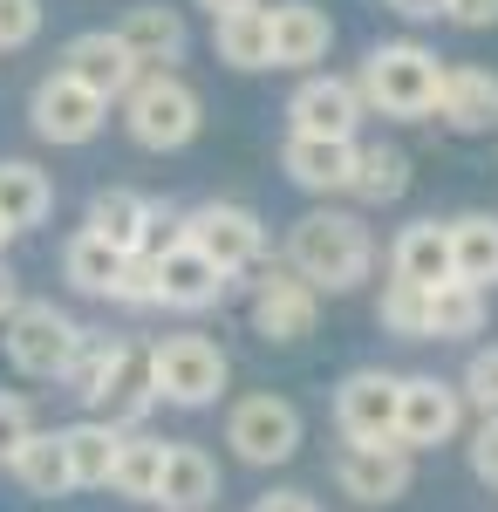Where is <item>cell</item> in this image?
<instances>
[{
	"label": "cell",
	"instance_id": "cell-44",
	"mask_svg": "<svg viewBox=\"0 0 498 512\" xmlns=\"http://www.w3.org/2000/svg\"><path fill=\"white\" fill-rule=\"evenodd\" d=\"M198 7H205V14L219 21V14H239V7H260V0H198Z\"/></svg>",
	"mask_w": 498,
	"mask_h": 512
},
{
	"label": "cell",
	"instance_id": "cell-45",
	"mask_svg": "<svg viewBox=\"0 0 498 512\" xmlns=\"http://www.w3.org/2000/svg\"><path fill=\"white\" fill-rule=\"evenodd\" d=\"M7 239H14V233H7V226H0V253H7Z\"/></svg>",
	"mask_w": 498,
	"mask_h": 512
},
{
	"label": "cell",
	"instance_id": "cell-13",
	"mask_svg": "<svg viewBox=\"0 0 498 512\" xmlns=\"http://www.w3.org/2000/svg\"><path fill=\"white\" fill-rule=\"evenodd\" d=\"M110 35L123 41V55H130L144 76H178V62L192 55V28H185V14H178V7H164V0L130 7Z\"/></svg>",
	"mask_w": 498,
	"mask_h": 512
},
{
	"label": "cell",
	"instance_id": "cell-37",
	"mask_svg": "<svg viewBox=\"0 0 498 512\" xmlns=\"http://www.w3.org/2000/svg\"><path fill=\"white\" fill-rule=\"evenodd\" d=\"M41 21H48V7H41V0H0V55L28 48V41L41 35Z\"/></svg>",
	"mask_w": 498,
	"mask_h": 512
},
{
	"label": "cell",
	"instance_id": "cell-2",
	"mask_svg": "<svg viewBox=\"0 0 498 512\" xmlns=\"http://www.w3.org/2000/svg\"><path fill=\"white\" fill-rule=\"evenodd\" d=\"M355 96L362 110L376 117H396V123H423L437 110V82H444V62L423 48V41H376L355 69Z\"/></svg>",
	"mask_w": 498,
	"mask_h": 512
},
{
	"label": "cell",
	"instance_id": "cell-40",
	"mask_svg": "<svg viewBox=\"0 0 498 512\" xmlns=\"http://www.w3.org/2000/svg\"><path fill=\"white\" fill-rule=\"evenodd\" d=\"M444 21H458V28H471V35H478V28H498V0H451Z\"/></svg>",
	"mask_w": 498,
	"mask_h": 512
},
{
	"label": "cell",
	"instance_id": "cell-8",
	"mask_svg": "<svg viewBox=\"0 0 498 512\" xmlns=\"http://www.w3.org/2000/svg\"><path fill=\"white\" fill-rule=\"evenodd\" d=\"M301 437H307L301 410H294L287 396H273V390H253L226 410V444L246 465H287V458L301 451Z\"/></svg>",
	"mask_w": 498,
	"mask_h": 512
},
{
	"label": "cell",
	"instance_id": "cell-35",
	"mask_svg": "<svg viewBox=\"0 0 498 512\" xmlns=\"http://www.w3.org/2000/svg\"><path fill=\"white\" fill-rule=\"evenodd\" d=\"M110 301H116V308H130V315H151V308H157V260H151V253H123Z\"/></svg>",
	"mask_w": 498,
	"mask_h": 512
},
{
	"label": "cell",
	"instance_id": "cell-22",
	"mask_svg": "<svg viewBox=\"0 0 498 512\" xmlns=\"http://www.w3.org/2000/svg\"><path fill=\"white\" fill-rule=\"evenodd\" d=\"M389 280H403V287H444L451 280V233L437 226V219H410L396 246H389Z\"/></svg>",
	"mask_w": 498,
	"mask_h": 512
},
{
	"label": "cell",
	"instance_id": "cell-15",
	"mask_svg": "<svg viewBox=\"0 0 498 512\" xmlns=\"http://www.w3.org/2000/svg\"><path fill=\"white\" fill-rule=\"evenodd\" d=\"M369 117L348 76H307L287 96V137H328V144H355V123Z\"/></svg>",
	"mask_w": 498,
	"mask_h": 512
},
{
	"label": "cell",
	"instance_id": "cell-30",
	"mask_svg": "<svg viewBox=\"0 0 498 512\" xmlns=\"http://www.w3.org/2000/svg\"><path fill=\"white\" fill-rule=\"evenodd\" d=\"M7 472L21 478L35 499H62V492H76V485H69V458H62V431H35Z\"/></svg>",
	"mask_w": 498,
	"mask_h": 512
},
{
	"label": "cell",
	"instance_id": "cell-27",
	"mask_svg": "<svg viewBox=\"0 0 498 512\" xmlns=\"http://www.w3.org/2000/svg\"><path fill=\"white\" fill-rule=\"evenodd\" d=\"M116 437H123V431L96 424V417H82V424H62V458H69V485H76V492H96V485H110Z\"/></svg>",
	"mask_w": 498,
	"mask_h": 512
},
{
	"label": "cell",
	"instance_id": "cell-25",
	"mask_svg": "<svg viewBox=\"0 0 498 512\" xmlns=\"http://www.w3.org/2000/svg\"><path fill=\"white\" fill-rule=\"evenodd\" d=\"M48 212H55L48 171L28 158H0V226L7 233H35V226H48Z\"/></svg>",
	"mask_w": 498,
	"mask_h": 512
},
{
	"label": "cell",
	"instance_id": "cell-16",
	"mask_svg": "<svg viewBox=\"0 0 498 512\" xmlns=\"http://www.w3.org/2000/svg\"><path fill=\"white\" fill-rule=\"evenodd\" d=\"M151 355L137 349V342H123L116 349V362L103 369V383H96V396H89V417L96 424H110V431H137L144 417H151Z\"/></svg>",
	"mask_w": 498,
	"mask_h": 512
},
{
	"label": "cell",
	"instance_id": "cell-11",
	"mask_svg": "<svg viewBox=\"0 0 498 512\" xmlns=\"http://www.w3.org/2000/svg\"><path fill=\"white\" fill-rule=\"evenodd\" d=\"M28 123H35L41 144H96L103 123H110V103H96L82 82H69L62 69H55V76L35 82V96H28Z\"/></svg>",
	"mask_w": 498,
	"mask_h": 512
},
{
	"label": "cell",
	"instance_id": "cell-1",
	"mask_svg": "<svg viewBox=\"0 0 498 512\" xmlns=\"http://www.w3.org/2000/svg\"><path fill=\"white\" fill-rule=\"evenodd\" d=\"M376 267V239L355 212H335V205H314L287 226V274L314 287V294H355Z\"/></svg>",
	"mask_w": 498,
	"mask_h": 512
},
{
	"label": "cell",
	"instance_id": "cell-38",
	"mask_svg": "<svg viewBox=\"0 0 498 512\" xmlns=\"http://www.w3.org/2000/svg\"><path fill=\"white\" fill-rule=\"evenodd\" d=\"M28 437H35V410H28V396H0V472L21 458Z\"/></svg>",
	"mask_w": 498,
	"mask_h": 512
},
{
	"label": "cell",
	"instance_id": "cell-39",
	"mask_svg": "<svg viewBox=\"0 0 498 512\" xmlns=\"http://www.w3.org/2000/svg\"><path fill=\"white\" fill-rule=\"evenodd\" d=\"M464 451H471V478L498 492V417H478V431H471Z\"/></svg>",
	"mask_w": 498,
	"mask_h": 512
},
{
	"label": "cell",
	"instance_id": "cell-33",
	"mask_svg": "<svg viewBox=\"0 0 498 512\" xmlns=\"http://www.w3.org/2000/svg\"><path fill=\"white\" fill-rule=\"evenodd\" d=\"M116 349H123L116 335H103V328H82V335H76V355H69V369H62V383H69V390L89 403V396H96V383H103V369L116 362Z\"/></svg>",
	"mask_w": 498,
	"mask_h": 512
},
{
	"label": "cell",
	"instance_id": "cell-5",
	"mask_svg": "<svg viewBox=\"0 0 498 512\" xmlns=\"http://www.w3.org/2000/svg\"><path fill=\"white\" fill-rule=\"evenodd\" d=\"M205 123V103L185 76H137L123 96V130L144 144V151H185Z\"/></svg>",
	"mask_w": 498,
	"mask_h": 512
},
{
	"label": "cell",
	"instance_id": "cell-18",
	"mask_svg": "<svg viewBox=\"0 0 498 512\" xmlns=\"http://www.w3.org/2000/svg\"><path fill=\"white\" fill-rule=\"evenodd\" d=\"M157 260V308H178V315H205V308H219L226 301L232 280L205 260V253H192L185 239H171L164 253H151Z\"/></svg>",
	"mask_w": 498,
	"mask_h": 512
},
{
	"label": "cell",
	"instance_id": "cell-4",
	"mask_svg": "<svg viewBox=\"0 0 498 512\" xmlns=\"http://www.w3.org/2000/svg\"><path fill=\"white\" fill-rule=\"evenodd\" d=\"M178 239L192 253H205L226 280L267 260V219L253 205H239V198H205L192 212H178Z\"/></svg>",
	"mask_w": 498,
	"mask_h": 512
},
{
	"label": "cell",
	"instance_id": "cell-41",
	"mask_svg": "<svg viewBox=\"0 0 498 512\" xmlns=\"http://www.w3.org/2000/svg\"><path fill=\"white\" fill-rule=\"evenodd\" d=\"M253 512H321V506H314V492H267V499H253Z\"/></svg>",
	"mask_w": 498,
	"mask_h": 512
},
{
	"label": "cell",
	"instance_id": "cell-29",
	"mask_svg": "<svg viewBox=\"0 0 498 512\" xmlns=\"http://www.w3.org/2000/svg\"><path fill=\"white\" fill-rule=\"evenodd\" d=\"M212 48H219V62L226 69H273L267 55V7H239V14H219L212 21Z\"/></svg>",
	"mask_w": 498,
	"mask_h": 512
},
{
	"label": "cell",
	"instance_id": "cell-19",
	"mask_svg": "<svg viewBox=\"0 0 498 512\" xmlns=\"http://www.w3.org/2000/svg\"><path fill=\"white\" fill-rule=\"evenodd\" d=\"M328 48H335V21H328V7H314V0H280V7H267V55H273V69H314Z\"/></svg>",
	"mask_w": 498,
	"mask_h": 512
},
{
	"label": "cell",
	"instance_id": "cell-26",
	"mask_svg": "<svg viewBox=\"0 0 498 512\" xmlns=\"http://www.w3.org/2000/svg\"><path fill=\"white\" fill-rule=\"evenodd\" d=\"M485 328V294L464 287V280H444L423 294V342H471Z\"/></svg>",
	"mask_w": 498,
	"mask_h": 512
},
{
	"label": "cell",
	"instance_id": "cell-21",
	"mask_svg": "<svg viewBox=\"0 0 498 512\" xmlns=\"http://www.w3.org/2000/svg\"><path fill=\"white\" fill-rule=\"evenodd\" d=\"M212 499H219V465H212V451H198V444H164V472H157L151 506L205 512Z\"/></svg>",
	"mask_w": 498,
	"mask_h": 512
},
{
	"label": "cell",
	"instance_id": "cell-20",
	"mask_svg": "<svg viewBox=\"0 0 498 512\" xmlns=\"http://www.w3.org/2000/svg\"><path fill=\"white\" fill-rule=\"evenodd\" d=\"M430 117H444V130H458V137H492L498 130V76L492 69H471V62H444Z\"/></svg>",
	"mask_w": 498,
	"mask_h": 512
},
{
	"label": "cell",
	"instance_id": "cell-36",
	"mask_svg": "<svg viewBox=\"0 0 498 512\" xmlns=\"http://www.w3.org/2000/svg\"><path fill=\"white\" fill-rule=\"evenodd\" d=\"M458 396L471 403V410H478V417H498V342H492V349H478L471 362H464Z\"/></svg>",
	"mask_w": 498,
	"mask_h": 512
},
{
	"label": "cell",
	"instance_id": "cell-7",
	"mask_svg": "<svg viewBox=\"0 0 498 512\" xmlns=\"http://www.w3.org/2000/svg\"><path fill=\"white\" fill-rule=\"evenodd\" d=\"M82 233L103 239L110 253H164V246L178 239V212H164L157 198L130 192V185H103V192L89 198Z\"/></svg>",
	"mask_w": 498,
	"mask_h": 512
},
{
	"label": "cell",
	"instance_id": "cell-32",
	"mask_svg": "<svg viewBox=\"0 0 498 512\" xmlns=\"http://www.w3.org/2000/svg\"><path fill=\"white\" fill-rule=\"evenodd\" d=\"M116 267H123V253H110L103 239H89V233H69V246H62V280H69L76 294H96V301H110Z\"/></svg>",
	"mask_w": 498,
	"mask_h": 512
},
{
	"label": "cell",
	"instance_id": "cell-17",
	"mask_svg": "<svg viewBox=\"0 0 498 512\" xmlns=\"http://www.w3.org/2000/svg\"><path fill=\"white\" fill-rule=\"evenodd\" d=\"M62 76L82 82L96 103H123L130 82L144 76V69L123 55V41H116L110 28H89V35H69V48H62Z\"/></svg>",
	"mask_w": 498,
	"mask_h": 512
},
{
	"label": "cell",
	"instance_id": "cell-3",
	"mask_svg": "<svg viewBox=\"0 0 498 512\" xmlns=\"http://www.w3.org/2000/svg\"><path fill=\"white\" fill-rule=\"evenodd\" d=\"M144 355H151V396L171 410H205L232 383V362L212 335H164Z\"/></svg>",
	"mask_w": 498,
	"mask_h": 512
},
{
	"label": "cell",
	"instance_id": "cell-14",
	"mask_svg": "<svg viewBox=\"0 0 498 512\" xmlns=\"http://www.w3.org/2000/svg\"><path fill=\"white\" fill-rule=\"evenodd\" d=\"M314 321H321V294L301 287L287 267H267V274L253 280V335H260V342L294 349V342L314 335Z\"/></svg>",
	"mask_w": 498,
	"mask_h": 512
},
{
	"label": "cell",
	"instance_id": "cell-23",
	"mask_svg": "<svg viewBox=\"0 0 498 512\" xmlns=\"http://www.w3.org/2000/svg\"><path fill=\"white\" fill-rule=\"evenodd\" d=\"M280 171L314 198L348 192V171H355V144H328V137H287L280 144Z\"/></svg>",
	"mask_w": 498,
	"mask_h": 512
},
{
	"label": "cell",
	"instance_id": "cell-42",
	"mask_svg": "<svg viewBox=\"0 0 498 512\" xmlns=\"http://www.w3.org/2000/svg\"><path fill=\"white\" fill-rule=\"evenodd\" d=\"M389 7H396L403 21H444V14H451V0H389Z\"/></svg>",
	"mask_w": 498,
	"mask_h": 512
},
{
	"label": "cell",
	"instance_id": "cell-34",
	"mask_svg": "<svg viewBox=\"0 0 498 512\" xmlns=\"http://www.w3.org/2000/svg\"><path fill=\"white\" fill-rule=\"evenodd\" d=\"M376 321H383V335H396V342H423V287L389 280L383 301H376Z\"/></svg>",
	"mask_w": 498,
	"mask_h": 512
},
{
	"label": "cell",
	"instance_id": "cell-9",
	"mask_svg": "<svg viewBox=\"0 0 498 512\" xmlns=\"http://www.w3.org/2000/svg\"><path fill=\"white\" fill-rule=\"evenodd\" d=\"M464 431V396L458 383L444 376H403L396 383V444L417 458V451H437Z\"/></svg>",
	"mask_w": 498,
	"mask_h": 512
},
{
	"label": "cell",
	"instance_id": "cell-31",
	"mask_svg": "<svg viewBox=\"0 0 498 512\" xmlns=\"http://www.w3.org/2000/svg\"><path fill=\"white\" fill-rule=\"evenodd\" d=\"M157 472H164V437H151V431H123V437H116L110 485L123 492V499H151Z\"/></svg>",
	"mask_w": 498,
	"mask_h": 512
},
{
	"label": "cell",
	"instance_id": "cell-12",
	"mask_svg": "<svg viewBox=\"0 0 498 512\" xmlns=\"http://www.w3.org/2000/svg\"><path fill=\"white\" fill-rule=\"evenodd\" d=\"M396 383L389 369H348L335 383V431L342 444H396Z\"/></svg>",
	"mask_w": 498,
	"mask_h": 512
},
{
	"label": "cell",
	"instance_id": "cell-6",
	"mask_svg": "<svg viewBox=\"0 0 498 512\" xmlns=\"http://www.w3.org/2000/svg\"><path fill=\"white\" fill-rule=\"evenodd\" d=\"M76 335H82V321L69 315V308H55V301H21L14 315L0 321L7 362H14L21 376H35V383H62V369H69V355H76Z\"/></svg>",
	"mask_w": 498,
	"mask_h": 512
},
{
	"label": "cell",
	"instance_id": "cell-43",
	"mask_svg": "<svg viewBox=\"0 0 498 512\" xmlns=\"http://www.w3.org/2000/svg\"><path fill=\"white\" fill-rule=\"evenodd\" d=\"M14 308H21V280H14V267L0 260V321L14 315Z\"/></svg>",
	"mask_w": 498,
	"mask_h": 512
},
{
	"label": "cell",
	"instance_id": "cell-24",
	"mask_svg": "<svg viewBox=\"0 0 498 512\" xmlns=\"http://www.w3.org/2000/svg\"><path fill=\"white\" fill-rule=\"evenodd\" d=\"M444 233H451V280L464 287H498V212H458V219H444Z\"/></svg>",
	"mask_w": 498,
	"mask_h": 512
},
{
	"label": "cell",
	"instance_id": "cell-28",
	"mask_svg": "<svg viewBox=\"0 0 498 512\" xmlns=\"http://www.w3.org/2000/svg\"><path fill=\"white\" fill-rule=\"evenodd\" d=\"M348 192L362 198V205H396V198L410 192V151H396V144H355Z\"/></svg>",
	"mask_w": 498,
	"mask_h": 512
},
{
	"label": "cell",
	"instance_id": "cell-10",
	"mask_svg": "<svg viewBox=\"0 0 498 512\" xmlns=\"http://www.w3.org/2000/svg\"><path fill=\"white\" fill-rule=\"evenodd\" d=\"M328 472L342 485V499H355V506H396L417 485V458L403 444H342L328 458Z\"/></svg>",
	"mask_w": 498,
	"mask_h": 512
}]
</instances>
